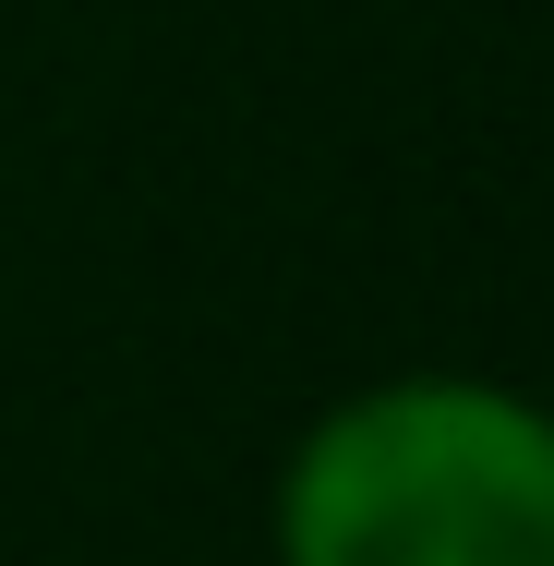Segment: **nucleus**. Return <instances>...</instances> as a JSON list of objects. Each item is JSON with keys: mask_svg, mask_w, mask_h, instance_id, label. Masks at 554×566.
Returning <instances> with one entry per match:
<instances>
[{"mask_svg": "<svg viewBox=\"0 0 554 566\" xmlns=\"http://www.w3.org/2000/svg\"><path fill=\"white\" fill-rule=\"evenodd\" d=\"M290 566H554V422L506 386L410 374L326 410L278 482Z\"/></svg>", "mask_w": 554, "mask_h": 566, "instance_id": "f257e3e1", "label": "nucleus"}]
</instances>
